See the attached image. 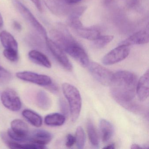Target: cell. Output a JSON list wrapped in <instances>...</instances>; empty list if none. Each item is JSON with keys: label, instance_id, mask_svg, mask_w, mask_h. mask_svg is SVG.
Here are the masks:
<instances>
[{"label": "cell", "instance_id": "5bb4252c", "mask_svg": "<svg viewBox=\"0 0 149 149\" xmlns=\"http://www.w3.org/2000/svg\"><path fill=\"white\" fill-rule=\"evenodd\" d=\"M149 40V34L145 30H141L133 34L124 40L119 43V45L130 46L133 45H140L148 43Z\"/></svg>", "mask_w": 149, "mask_h": 149}, {"label": "cell", "instance_id": "7c38bea8", "mask_svg": "<svg viewBox=\"0 0 149 149\" xmlns=\"http://www.w3.org/2000/svg\"><path fill=\"white\" fill-rule=\"evenodd\" d=\"M53 138L51 133L41 129L35 130L29 135V142L40 145L45 146L50 143Z\"/></svg>", "mask_w": 149, "mask_h": 149}, {"label": "cell", "instance_id": "5b68a950", "mask_svg": "<svg viewBox=\"0 0 149 149\" xmlns=\"http://www.w3.org/2000/svg\"><path fill=\"white\" fill-rule=\"evenodd\" d=\"M62 49L83 67L85 68L88 66L90 62L88 56L82 47L74 39L68 42Z\"/></svg>", "mask_w": 149, "mask_h": 149}, {"label": "cell", "instance_id": "484cf974", "mask_svg": "<svg viewBox=\"0 0 149 149\" xmlns=\"http://www.w3.org/2000/svg\"><path fill=\"white\" fill-rule=\"evenodd\" d=\"M12 79V74L11 73L0 66V85L7 84L10 82Z\"/></svg>", "mask_w": 149, "mask_h": 149}, {"label": "cell", "instance_id": "44dd1931", "mask_svg": "<svg viewBox=\"0 0 149 149\" xmlns=\"http://www.w3.org/2000/svg\"><path fill=\"white\" fill-rule=\"evenodd\" d=\"M66 117L63 114L54 113L47 115L44 118V123L50 126H60L63 125L66 121Z\"/></svg>", "mask_w": 149, "mask_h": 149}, {"label": "cell", "instance_id": "f1b7e54d", "mask_svg": "<svg viewBox=\"0 0 149 149\" xmlns=\"http://www.w3.org/2000/svg\"><path fill=\"white\" fill-rule=\"evenodd\" d=\"M75 143V138L70 134H69L67 136V141H66V146L69 148L72 147L74 144Z\"/></svg>", "mask_w": 149, "mask_h": 149}, {"label": "cell", "instance_id": "836d02e7", "mask_svg": "<svg viewBox=\"0 0 149 149\" xmlns=\"http://www.w3.org/2000/svg\"><path fill=\"white\" fill-rule=\"evenodd\" d=\"M104 149H115V144L114 143H111L109 145L106 146L105 147H104Z\"/></svg>", "mask_w": 149, "mask_h": 149}, {"label": "cell", "instance_id": "4316f807", "mask_svg": "<svg viewBox=\"0 0 149 149\" xmlns=\"http://www.w3.org/2000/svg\"><path fill=\"white\" fill-rule=\"evenodd\" d=\"M3 55L7 60L11 62H15L19 60V53L17 50L5 49L3 51Z\"/></svg>", "mask_w": 149, "mask_h": 149}, {"label": "cell", "instance_id": "d6986e66", "mask_svg": "<svg viewBox=\"0 0 149 149\" xmlns=\"http://www.w3.org/2000/svg\"><path fill=\"white\" fill-rule=\"evenodd\" d=\"M36 100L37 106L41 109L47 111L51 108L52 105L51 98L44 91L40 90L38 91Z\"/></svg>", "mask_w": 149, "mask_h": 149}, {"label": "cell", "instance_id": "8fae6325", "mask_svg": "<svg viewBox=\"0 0 149 149\" xmlns=\"http://www.w3.org/2000/svg\"><path fill=\"white\" fill-rule=\"evenodd\" d=\"M43 3L54 15L63 16L69 13V7L64 0H43Z\"/></svg>", "mask_w": 149, "mask_h": 149}, {"label": "cell", "instance_id": "d590c367", "mask_svg": "<svg viewBox=\"0 0 149 149\" xmlns=\"http://www.w3.org/2000/svg\"><path fill=\"white\" fill-rule=\"evenodd\" d=\"M0 24L1 25H3V17H2V15H1V14L0 13Z\"/></svg>", "mask_w": 149, "mask_h": 149}, {"label": "cell", "instance_id": "ba28073f", "mask_svg": "<svg viewBox=\"0 0 149 149\" xmlns=\"http://www.w3.org/2000/svg\"><path fill=\"white\" fill-rule=\"evenodd\" d=\"M45 40L48 48L59 63L68 71H71L73 69V66L64 50L48 37H47Z\"/></svg>", "mask_w": 149, "mask_h": 149}, {"label": "cell", "instance_id": "e0dca14e", "mask_svg": "<svg viewBox=\"0 0 149 149\" xmlns=\"http://www.w3.org/2000/svg\"><path fill=\"white\" fill-rule=\"evenodd\" d=\"M0 40L5 49L18 51V42L9 32L6 30L1 31L0 33Z\"/></svg>", "mask_w": 149, "mask_h": 149}, {"label": "cell", "instance_id": "d6a6232c", "mask_svg": "<svg viewBox=\"0 0 149 149\" xmlns=\"http://www.w3.org/2000/svg\"><path fill=\"white\" fill-rule=\"evenodd\" d=\"M82 1L83 0H64V2L69 6L77 4Z\"/></svg>", "mask_w": 149, "mask_h": 149}, {"label": "cell", "instance_id": "6da1fadb", "mask_svg": "<svg viewBox=\"0 0 149 149\" xmlns=\"http://www.w3.org/2000/svg\"><path fill=\"white\" fill-rule=\"evenodd\" d=\"M138 82L137 76L126 70H121L114 74L111 83V94L115 101L129 110H136L132 103L136 95Z\"/></svg>", "mask_w": 149, "mask_h": 149}, {"label": "cell", "instance_id": "52a82bcc", "mask_svg": "<svg viewBox=\"0 0 149 149\" xmlns=\"http://www.w3.org/2000/svg\"><path fill=\"white\" fill-rule=\"evenodd\" d=\"M130 53L129 46L119 45L104 56L102 62L106 65L115 64L125 59Z\"/></svg>", "mask_w": 149, "mask_h": 149}, {"label": "cell", "instance_id": "277c9868", "mask_svg": "<svg viewBox=\"0 0 149 149\" xmlns=\"http://www.w3.org/2000/svg\"><path fill=\"white\" fill-rule=\"evenodd\" d=\"M88 69L91 75L99 83L104 86H109L114 77L110 70L95 62H89Z\"/></svg>", "mask_w": 149, "mask_h": 149}, {"label": "cell", "instance_id": "ac0fdd59", "mask_svg": "<svg viewBox=\"0 0 149 149\" xmlns=\"http://www.w3.org/2000/svg\"><path fill=\"white\" fill-rule=\"evenodd\" d=\"M80 37L90 40L95 41L101 35L100 32L95 29L87 28L83 26L74 29Z\"/></svg>", "mask_w": 149, "mask_h": 149}, {"label": "cell", "instance_id": "f546056e", "mask_svg": "<svg viewBox=\"0 0 149 149\" xmlns=\"http://www.w3.org/2000/svg\"><path fill=\"white\" fill-rule=\"evenodd\" d=\"M30 1L35 5L36 8L40 12L42 11V7L40 0H30Z\"/></svg>", "mask_w": 149, "mask_h": 149}, {"label": "cell", "instance_id": "4dcf8cb0", "mask_svg": "<svg viewBox=\"0 0 149 149\" xmlns=\"http://www.w3.org/2000/svg\"><path fill=\"white\" fill-rule=\"evenodd\" d=\"M48 88L49 89L50 91H52L54 93H57L58 91V87L56 84H53V82L49 86H47Z\"/></svg>", "mask_w": 149, "mask_h": 149}, {"label": "cell", "instance_id": "3957f363", "mask_svg": "<svg viewBox=\"0 0 149 149\" xmlns=\"http://www.w3.org/2000/svg\"><path fill=\"white\" fill-rule=\"evenodd\" d=\"M11 126L7 132L10 139L20 143L29 142V129L24 121L20 119H14L11 123Z\"/></svg>", "mask_w": 149, "mask_h": 149}, {"label": "cell", "instance_id": "d4e9b609", "mask_svg": "<svg viewBox=\"0 0 149 149\" xmlns=\"http://www.w3.org/2000/svg\"><path fill=\"white\" fill-rule=\"evenodd\" d=\"M114 39L113 36H100L95 41V46L97 48H102L109 43Z\"/></svg>", "mask_w": 149, "mask_h": 149}, {"label": "cell", "instance_id": "2e32d148", "mask_svg": "<svg viewBox=\"0 0 149 149\" xmlns=\"http://www.w3.org/2000/svg\"><path fill=\"white\" fill-rule=\"evenodd\" d=\"M29 59L35 63L47 68L52 67L50 61L44 54L40 51L32 50L29 53Z\"/></svg>", "mask_w": 149, "mask_h": 149}, {"label": "cell", "instance_id": "e575fe53", "mask_svg": "<svg viewBox=\"0 0 149 149\" xmlns=\"http://www.w3.org/2000/svg\"><path fill=\"white\" fill-rule=\"evenodd\" d=\"M131 149H143V147H141L139 145L136 144H134L132 145L131 146Z\"/></svg>", "mask_w": 149, "mask_h": 149}, {"label": "cell", "instance_id": "8992f818", "mask_svg": "<svg viewBox=\"0 0 149 149\" xmlns=\"http://www.w3.org/2000/svg\"><path fill=\"white\" fill-rule=\"evenodd\" d=\"M15 6L22 16L40 33L46 39L47 36V31L45 28L37 20L31 11L22 3L15 1L14 2Z\"/></svg>", "mask_w": 149, "mask_h": 149}, {"label": "cell", "instance_id": "cb8c5ba5", "mask_svg": "<svg viewBox=\"0 0 149 149\" xmlns=\"http://www.w3.org/2000/svg\"><path fill=\"white\" fill-rule=\"evenodd\" d=\"M75 143L78 149L84 148L85 143V134L82 127L78 126L76 132Z\"/></svg>", "mask_w": 149, "mask_h": 149}, {"label": "cell", "instance_id": "7402d4cb", "mask_svg": "<svg viewBox=\"0 0 149 149\" xmlns=\"http://www.w3.org/2000/svg\"><path fill=\"white\" fill-rule=\"evenodd\" d=\"M6 144L10 149H45L47 148L45 146L40 145L31 143H21L9 139Z\"/></svg>", "mask_w": 149, "mask_h": 149}, {"label": "cell", "instance_id": "9a60e30c", "mask_svg": "<svg viewBox=\"0 0 149 149\" xmlns=\"http://www.w3.org/2000/svg\"><path fill=\"white\" fill-rule=\"evenodd\" d=\"M100 133L103 142L107 143L111 139L114 134V127L109 121L102 119L99 124Z\"/></svg>", "mask_w": 149, "mask_h": 149}, {"label": "cell", "instance_id": "1f68e13d", "mask_svg": "<svg viewBox=\"0 0 149 149\" xmlns=\"http://www.w3.org/2000/svg\"><path fill=\"white\" fill-rule=\"evenodd\" d=\"M13 26L15 30L19 31V32L21 31L22 29V26L21 25L16 21H15L13 22Z\"/></svg>", "mask_w": 149, "mask_h": 149}, {"label": "cell", "instance_id": "7a4b0ae2", "mask_svg": "<svg viewBox=\"0 0 149 149\" xmlns=\"http://www.w3.org/2000/svg\"><path fill=\"white\" fill-rule=\"evenodd\" d=\"M62 89L68 102L71 120L76 122L81 109L82 99L80 92L74 85L67 83L63 84Z\"/></svg>", "mask_w": 149, "mask_h": 149}, {"label": "cell", "instance_id": "74e56055", "mask_svg": "<svg viewBox=\"0 0 149 149\" xmlns=\"http://www.w3.org/2000/svg\"><path fill=\"white\" fill-rule=\"evenodd\" d=\"M2 26V25H1V24H0V28H1V26Z\"/></svg>", "mask_w": 149, "mask_h": 149}, {"label": "cell", "instance_id": "8d00e7d4", "mask_svg": "<svg viewBox=\"0 0 149 149\" xmlns=\"http://www.w3.org/2000/svg\"><path fill=\"white\" fill-rule=\"evenodd\" d=\"M112 0H105V2L106 4H108V3H110L111 1H112Z\"/></svg>", "mask_w": 149, "mask_h": 149}, {"label": "cell", "instance_id": "83f0119b", "mask_svg": "<svg viewBox=\"0 0 149 149\" xmlns=\"http://www.w3.org/2000/svg\"><path fill=\"white\" fill-rule=\"evenodd\" d=\"M59 104L60 109L62 113L66 117H67L68 116L70 111H69V107L68 106L67 102L64 99L60 98L59 99Z\"/></svg>", "mask_w": 149, "mask_h": 149}, {"label": "cell", "instance_id": "603a6c76", "mask_svg": "<svg viewBox=\"0 0 149 149\" xmlns=\"http://www.w3.org/2000/svg\"><path fill=\"white\" fill-rule=\"evenodd\" d=\"M87 130L91 143L95 148H98L100 143L99 137L94 124L90 120H88L87 122Z\"/></svg>", "mask_w": 149, "mask_h": 149}, {"label": "cell", "instance_id": "30bf717a", "mask_svg": "<svg viewBox=\"0 0 149 149\" xmlns=\"http://www.w3.org/2000/svg\"><path fill=\"white\" fill-rule=\"evenodd\" d=\"M16 77L20 80L42 86H47L52 83L51 78L46 75L38 74L29 71L19 72Z\"/></svg>", "mask_w": 149, "mask_h": 149}, {"label": "cell", "instance_id": "4fadbf2b", "mask_svg": "<svg viewBox=\"0 0 149 149\" xmlns=\"http://www.w3.org/2000/svg\"><path fill=\"white\" fill-rule=\"evenodd\" d=\"M149 70L140 77L137 84L136 94L140 102L145 101L149 97Z\"/></svg>", "mask_w": 149, "mask_h": 149}, {"label": "cell", "instance_id": "ffe728a7", "mask_svg": "<svg viewBox=\"0 0 149 149\" xmlns=\"http://www.w3.org/2000/svg\"><path fill=\"white\" fill-rule=\"evenodd\" d=\"M22 115L29 123L35 127L39 128L42 125V119L39 114L30 109H25Z\"/></svg>", "mask_w": 149, "mask_h": 149}, {"label": "cell", "instance_id": "9c48e42d", "mask_svg": "<svg viewBox=\"0 0 149 149\" xmlns=\"http://www.w3.org/2000/svg\"><path fill=\"white\" fill-rule=\"evenodd\" d=\"M1 101L3 105L12 111H19L22 106L20 98L17 92L12 89H7L3 91L1 95Z\"/></svg>", "mask_w": 149, "mask_h": 149}]
</instances>
